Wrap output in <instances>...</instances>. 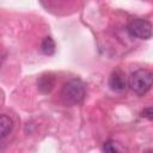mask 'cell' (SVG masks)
Wrapping results in <instances>:
<instances>
[{
    "mask_svg": "<svg viewBox=\"0 0 153 153\" xmlns=\"http://www.w3.org/2000/svg\"><path fill=\"white\" fill-rule=\"evenodd\" d=\"M128 84L136 94L142 96L153 86V72L143 68L137 69L130 74Z\"/></svg>",
    "mask_w": 153,
    "mask_h": 153,
    "instance_id": "2",
    "label": "cell"
},
{
    "mask_svg": "<svg viewBox=\"0 0 153 153\" xmlns=\"http://www.w3.org/2000/svg\"><path fill=\"white\" fill-rule=\"evenodd\" d=\"M143 153H153V149H146Z\"/></svg>",
    "mask_w": 153,
    "mask_h": 153,
    "instance_id": "10",
    "label": "cell"
},
{
    "mask_svg": "<svg viewBox=\"0 0 153 153\" xmlns=\"http://www.w3.org/2000/svg\"><path fill=\"white\" fill-rule=\"evenodd\" d=\"M12 128H13V122H12V120H11L8 116H6V115H1V117H0L1 139H5V137L10 134V131L12 130Z\"/></svg>",
    "mask_w": 153,
    "mask_h": 153,
    "instance_id": "7",
    "label": "cell"
},
{
    "mask_svg": "<svg viewBox=\"0 0 153 153\" xmlns=\"http://www.w3.org/2000/svg\"><path fill=\"white\" fill-rule=\"evenodd\" d=\"M55 86V76L51 73L42 74L37 80V87L42 93H49Z\"/></svg>",
    "mask_w": 153,
    "mask_h": 153,
    "instance_id": "5",
    "label": "cell"
},
{
    "mask_svg": "<svg viewBox=\"0 0 153 153\" xmlns=\"http://www.w3.org/2000/svg\"><path fill=\"white\" fill-rule=\"evenodd\" d=\"M127 31L131 37H135L139 39H148L152 37L153 26L147 19L134 18L129 22L127 26Z\"/></svg>",
    "mask_w": 153,
    "mask_h": 153,
    "instance_id": "3",
    "label": "cell"
},
{
    "mask_svg": "<svg viewBox=\"0 0 153 153\" xmlns=\"http://www.w3.org/2000/svg\"><path fill=\"white\" fill-rule=\"evenodd\" d=\"M103 153H126V148L115 140H108L103 145Z\"/></svg>",
    "mask_w": 153,
    "mask_h": 153,
    "instance_id": "6",
    "label": "cell"
},
{
    "mask_svg": "<svg viewBox=\"0 0 153 153\" xmlns=\"http://www.w3.org/2000/svg\"><path fill=\"white\" fill-rule=\"evenodd\" d=\"M41 50L44 55H53L55 53V42L51 37H44L41 44Z\"/></svg>",
    "mask_w": 153,
    "mask_h": 153,
    "instance_id": "8",
    "label": "cell"
},
{
    "mask_svg": "<svg viewBox=\"0 0 153 153\" xmlns=\"http://www.w3.org/2000/svg\"><path fill=\"white\" fill-rule=\"evenodd\" d=\"M86 94L85 84L80 79H71L67 81L61 90V100L67 106L80 104Z\"/></svg>",
    "mask_w": 153,
    "mask_h": 153,
    "instance_id": "1",
    "label": "cell"
},
{
    "mask_svg": "<svg viewBox=\"0 0 153 153\" xmlns=\"http://www.w3.org/2000/svg\"><path fill=\"white\" fill-rule=\"evenodd\" d=\"M141 116L145 117L146 120L151 121L153 123V106H149V108H145L142 111H141Z\"/></svg>",
    "mask_w": 153,
    "mask_h": 153,
    "instance_id": "9",
    "label": "cell"
},
{
    "mask_svg": "<svg viewBox=\"0 0 153 153\" xmlns=\"http://www.w3.org/2000/svg\"><path fill=\"white\" fill-rule=\"evenodd\" d=\"M109 86L112 91H123L126 87H127V81H126V78H124V73L120 69H115L110 78H109Z\"/></svg>",
    "mask_w": 153,
    "mask_h": 153,
    "instance_id": "4",
    "label": "cell"
}]
</instances>
